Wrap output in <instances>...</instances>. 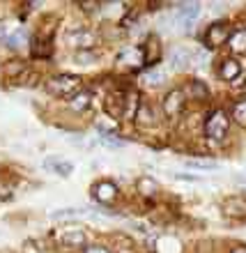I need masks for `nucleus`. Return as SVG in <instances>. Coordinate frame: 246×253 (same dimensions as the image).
Returning <instances> with one entry per match:
<instances>
[{
  "instance_id": "nucleus-20",
  "label": "nucleus",
  "mask_w": 246,
  "mask_h": 253,
  "mask_svg": "<svg viewBox=\"0 0 246 253\" xmlns=\"http://www.w3.org/2000/svg\"><path fill=\"white\" fill-rule=\"evenodd\" d=\"M138 189H140V193H145V196H152V193L157 191V182L150 180V177H140V180H138Z\"/></svg>"
},
{
  "instance_id": "nucleus-27",
  "label": "nucleus",
  "mask_w": 246,
  "mask_h": 253,
  "mask_svg": "<svg viewBox=\"0 0 246 253\" xmlns=\"http://www.w3.org/2000/svg\"><path fill=\"white\" fill-rule=\"evenodd\" d=\"M237 184H240V187H244V189H246V177H237Z\"/></svg>"
},
{
  "instance_id": "nucleus-2",
  "label": "nucleus",
  "mask_w": 246,
  "mask_h": 253,
  "mask_svg": "<svg viewBox=\"0 0 246 253\" xmlns=\"http://www.w3.org/2000/svg\"><path fill=\"white\" fill-rule=\"evenodd\" d=\"M46 90L55 97H69L72 99L74 94L81 90V79L74 76V74H60V76H53V79L46 83Z\"/></svg>"
},
{
  "instance_id": "nucleus-23",
  "label": "nucleus",
  "mask_w": 246,
  "mask_h": 253,
  "mask_svg": "<svg viewBox=\"0 0 246 253\" xmlns=\"http://www.w3.org/2000/svg\"><path fill=\"white\" fill-rule=\"evenodd\" d=\"M83 210H60V212H53L51 216L53 219H74V216H81Z\"/></svg>"
},
{
  "instance_id": "nucleus-18",
  "label": "nucleus",
  "mask_w": 246,
  "mask_h": 253,
  "mask_svg": "<svg viewBox=\"0 0 246 253\" xmlns=\"http://www.w3.org/2000/svg\"><path fill=\"white\" fill-rule=\"evenodd\" d=\"M233 120L237 125L246 126V99H240L233 104Z\"/></svg>"
},
{
  "instance_id": "nucleus-1",
  "label": "nucleus",
  "mask_w": 246,
  "mask_h": 253,
  "mask_svg": "<svg viewBox=\"0 0 246 253\" xmlns=\"http://www.w3.org/2000/svg\"><path fill=\"white\" fill-rule=\"evenodd\" d=\"M228 129H230V118H228L226 111L216 108V111H212V113L207 115L205 136L209 140H214V143H223L226 136H228Z\"/></svg>"
},
{
  "instance_id": "nucleus-22",
  "label": "nucleus",
  "mask_w": 246,
  "mask_h": 253,
  "mask_svg": "<svg viewBox=\"0 0 246 253\" xmlns=\"http://www.w3.org/2000/svg\"><path fill=\"white\" fill-rule=\"evenodd\" d=\"M186 166H191V168H203V170H209V168H216V161H200V159H186Z\"/></svg>"
},
{
  "instance_id": "nucleus-4",
  "label": "nucleus",
  "mask_w": 246,
  "mask_h": 253,
  "mask_svg": "<svg viewBox=\"0 0 246 253\" xmlns=\"http://www.w3.org/2000/svg\"><path fill=\"white\" fill-rule=\"evenodd\" d=\"M230 28L226 26V23H214V26H209V30H207L205 35V42L209 48H216L221 46V44H226L228 40H230Z\"/></svg>"
},
{
  "instance_id": "nucleus-17",
  "label": "nucleus",
  "mask_w": 246,
  "mask_h": 253,
  "mask_svg": "<svg viewBox=\"0 0 246 253\" xmlns=\"http://www.w3.org/2000/svg\"><path fill=\"white\" fill-rule=\"evenodd\" d=\"M23 44H26V33H23V30H14L12 35H7L5 37V46L7 48H14V51H16V48H21Z\"/></svg>"
},
{
  "instance_id": "nucleus-24",
  "label": "nucleus",
  "mask_w": 246,
  "mask_h": 253,
  "mask_svg": "<svg viewBox=\"0 0 246 253\" xmlns=\"http://www.w3.org/2000/svg\"><path fill=\"white\" fill-rule=\"evenodd\" d=\"M83 253H108V249H104V247H87Z\"/></svg>"
},
{
  "instance_id": "nucleus-8",
  "label": "nucleus",
  "mask_w": 246,
  "mask_h": 253,
  "mask_svg": "<svg viewBox=\"0 0 246 253\" xmlns=\"http://www.w3.org/2000/svg\"><path fill=\"white\" fill-rule=\"evenodd\" d=\"M223 212L228 216H235V219H246V198L235 196V198L223 200Z\"/></svg>"
},
{
  "instance_id": "nucleus-15",
  "label": "nucleus",
  "mask_w": 246,
  "mask_h": 253,
  "mask_svg": "<svg viewBox=\"0 0 246 253\" xmlns=\"http://www.w3.org/2000/svg\"><path fill=\"white\" fill-rule=\"evenodd\" d=\"M60 242L65 247H83L85 244V233L83 230H67L60 235Z\"/></svg>"
},
{
  "instance_id": "nucleus-12",
  "label": "nucleus",
  "mask_w": 246,
  "mask_h": 253,
  "mask_svg": "<svg viewBox=\"0 0 246 253\" xmlns=\"http://www.w3.org/2000/svg\"><path fill=\"white\" fill-rule=\"evenodd\" d=\"M44 166H46L51 173L62 175V177H69V175H72V170H74V166L69 164V161L58 159V157H51V159H46V161H44Z\"/></svg>"
},
{
  "instance_id": "nucleus-21",
  "label": "nucleus",
  "mask_w": 246,
  "mask_h": 253,
  "mask_svg": "<svg viewBox=\"0 0 246 253\" xmlns=\"http://www.w3.org/2000/svg\"><path fill=\"white\" fill-rule=\"evenodd\" d=\"M99 143H104V145H108V147H124V140L115 138L111 133H99Z\"/></svg>"
},
{
  "instance_id": "nucleus-5",
  "label": "nucleus",
  "mask_w": 246,
  "mask_h": 253,
  "mask_svg": "<svg viewBox=\"0 0 246 253\" xmlns=\"http://www.w3.org/2000/svg\"><path fill=\"white\" fill-rule=\"evenodd\" d=\"M67 42L72 44L74 48H81V51H85V48H92L97 44V35L92 30H72V33L67 35Z\"/></svg>"
},
{
  "instance_id": "nucleus-10",
  "label": "nucleus",
  "mask_w": 246,
  "mask_h": 253,
  "mask_svg": "<svg viewBox=\"0 0 246 253\" xmlns=\"http://www.w3.org/2000/svg\"><path fill=\"white\" fill-rule=\"evenodd\" d=\"M198 16H200V5L198 2H184V5L177 7V19H180L184 26H191Z\"/></svg>"
},
{
  "instance_id": "nucleus-13",
  "label": "nucleus",
  "mask_w": 246,
  "mask_h": 253,
  "mask_svg": "<svg viewBox=\"0 0 246 253\" xmlns=\"http://www.w3.org/2000/svg\"><path fill=\"white\" fill-rule=\"evenodd\" d=\"M90 99H92V94H90V90H83V87H81L79 92L74 94L72 99H67V101H69V106H72V111L81 113V111H85V108L90 106Z\"/></svg>"
},
{
  "instance_id": "nucleus-6",
  "label": "nucleus",
  "mask_w": 246,
  "mask_h": 253,
  "mask_svg": "<svg viewBox=\"0 0 246 253\" xmlns=\"http://www.w3.org/2000/svg\"><path fill=\"white\" fill-rule=\"evenodd\" d=\"M186 99H184V92L182 90H170L166 94V99H164V113L168 118H175V115L182 113V108H184Z\"/></svg>"
},
{
  "instance_id": "nucleus-3",
  "label": "nucleus",
  "mask_w": 246,
  "mask_h": 253,
  "mask_svg": "<svg viewBox=\"0 0 246 253\" xmlns=\"http://www.w3.org/2000/svg\"><path fill=\"white\" fill-rule=\"evenodd\" d=\"M126 104H129V94L111 92L106 104H104V108H106V113L111 115V118H122V115H126Z\"/></svg>"
},
{
  "instance_id": "nucleus-11",
  "label": "nucleus",
  "mask_w": 246,
  "mask_h": 253,
  "mask_svg": "<svg viewBox=\"0 0 246 253\" xmlns=\"http://www.w3.org/2000/svg\"><path fill=\"white\" fill-rule=\"evenodd\" d=\"M242 74V65L235 58H226V60L221 62V67H219V76L223 81H235L237 76Z\"/></svg>"
},
{
  "instance_id": "nucleus-19",
  "label": "nucleus",
  "mask_w": 246,
  "mask_h": 253,
  "mask_svg": "<svg viewBox=\"0 0 246 253\" xmlns=\"http://www.w3.org/2000/svg\"><path fill=\"white\" fill-rule=\"evenodd\" d=\"M143 81H145L147 85H161V83H164V81H166V74L161 72V69H152V72H147L145 76H143Z\"/></svg>"
},
{
  "instance_id": "nucleus-14",
  "label": "nucleus",
  "mask_w": 246,
  "mask_h": 253,
  "mask_svg": "<svg viewBox=\"0 0 246 253\" xmlns=\"http://www.w3.org/2000/svg\"><path fill=\"white\" fill-rule=\"evenodd\" d=\"M228 46H230V51H235V53H246V28H240V30H235V33L230 35Z\"/></svg>"
},
{
  "instance_id": "nucleus-7",
  "label": "nucleus",
  "mask_w": 246,
  "mask_h": 253,
  "mask_svg": "<svg viewBox=\"0 0 246 253\" xmlns=\"http://www.w3.org/2000/svg\"><path fill=\"white\" fill-rule=\"evenodd\" d=\"M92 196L99 200V203H113V200L118 198V187H115L113 182L101 180L92 187Z\"/></svg>"
},
{
  "instance_id": "nucleus-16",
  "label": "nucleus",
  "mask_w": 246,
  "mask_h": 253,
  "mask_svg": "<svg viewBox=\"0 0 246 253\" xmlns=\"http://www.w3.org/2000/svg\"><path fill=\"white\" fill-rule=\"evenodd\" d=\"M118 60L124 62V65H140L143 62V48H126V51H122L120 55H118Z\"/></svg>"
},
{
  "instance_id": "nucleus-25",
  "label": "nucleus",
  "mask_w": 246,
  "mask_h": 253,
  "mask_svg": "<svg viewBox=\"0 0 246 253\" xmlns=\"http://www.w3.org/2000/svg\"><path fill=\"white\" fill-rule=\"evenodd\" d=\"M2 37H7V23L5 21H0V40H2Z\"/></svg>"
},
{
  "instance_id": "nucleus-26",
  "label": "nucleus",
  "mask_w": 246,
  "mask_h": 253,
  "mask_svg": "<svg viewBox=\"0 0 246 253\" xmlns=\"http://www.w3.org/2000/svg\"><path fill=\"white\" fill-rule=\"evenodd\" d=\"M230 253H246V247H237V249H233Z\"/></svg>"
},
{
  "instance_id": "nucleus-9",
  "label": "nucleus",
  "mask_w": 246,
  "mask_h": 253,
  "mask_svg": "<svg viewBox=\"0 0 246 253\" xmlns=\"http://www.w3.org/2000/svg\"><path fill=\"white\" fill-rule=\"evenodd\" d=\"M193 60V51H189V48L184 46H177L170 51V67L173 69H184V67H189Z\"/></svg>"
}]
</instances>
